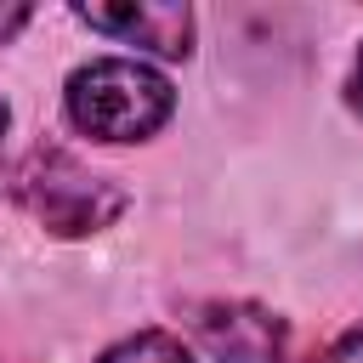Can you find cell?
I'll use <instances>...</instances> for the list:
<instances>
[{"mask_svg":"<svg viewBox=\"0 0 363 363\" xmlns=\"http://www.w3.org/2000/svg\"><path fill=\"white\" fill-rule=\"evenodd\" d=\"M187 329L216 363H278L284 357V318L255 301H199L187 312Z\"/></svg>","mask_w":363,"mask_h":363,"instance_id":"obj_3","label":"cell"},{"mask_svg":"<svg viewBox=\"0 0 363 363\" xmlns=\"http://www.w3.org/2000/svg\"><path fill=\"white\" fill-rule=\"evenodd\" d=\"M62 108H68L74 130H85L96 142H147L170 119L176 91L159 68H147L136 57H96L68 74Z\"/></svg>","mask_w":363,"mask_h":363,"instance_id":"obj_1","label":"cell"},{"mask_svg":"<svg viewBox=\"0 0 363 363\" xmlns=\"http://www.w3.org/2000/svg\"><path fill=\"white\" fill-rule=\"evenodd\" d=\"M346 102H352V113H363V51H357V62H352V79H346Z\"/></svg>","mask_w":363,"mask_h":363,"instance_id":"obj_7","label":"cell"},{"mask_svg":"<svg viewBox=\"0 0 363 363\" xmlns=\"http://www.w3.org/2000/svg\"><path fill=\"white\" fill-rule=\"evenodd\" d=\"M79 23L125 40V45H147L159 57H187L193 51V11L187 6H142V0H125V6H74Z\"/></svg>","mask_w":363,"mask_h":363,"instance_id":"obj_4","label":"cell"},{"mask_svg":"<svg viewBox=\"0 0 363 363\" xmlns=\"http://www.w3.org/2000/svg\"><path fill=\"white\" fill-rule=\"evenodd\" d=\"M312 363H363V323H352V329H340Z\"/></svg>","mask_w":363,"mask_h":363,"instance_id":"obj_6","label":"cell"},{"mask_svg":"<svg viewBox=\"0 0 363 363\" xmlns=\"http://www.w3.org/2000/svg\"><path fill=\"white\" fill-rule=\"evenodd\" d=\"M11 193H17V204H23L45 233H57V238H91V233L113 227V221L125 216V204H130L113 176L79 164V159H74L68 147H57V142H40V147L17 164Z\"/></svg>","mask_w":363,"mask_h":363,"instance_id":"obj_2","label":"cell"},{"mask_svg":"<svg viewBox=\"0 0 363 363\" xmlns=\"http://www.w3.org/2000/svg\"><path fill=\"white\" fill-rule=\"evenodd\" d=\"M6 125H11V113H6V102H0V147H6Z\"/></svg>","mask_w":363,"mask_h":363,"instance_id":"obj_9","label":"cell"},{"mask_svg":"<svg viewBox=\"0 0 363 363\" xmlns=\"http://www.w3.org/2000/svg\"><path fill=\"white\" fill-rule=\"evenodd\" d=\"M96 363H193V352L170 329H142V335H125L119 346H108Z\"/></svg>","mask_w":363,"mask_h":363,"instance_id":"obj_5","label":"cell"},{"mask_svg":"<svg viewBox=\"0 0 363 363\" xmlns=\"http://www.w3.org/2000/svg\"><path fill=\"white\" fill-rule=\"evenodd\" d=\"M23 23H28V6H6V11H0V40H11Z\"/></svg>","mask_w":363,"mask_h":363,"instance_id":"obj_8","label":"cell"}]
</instances>
